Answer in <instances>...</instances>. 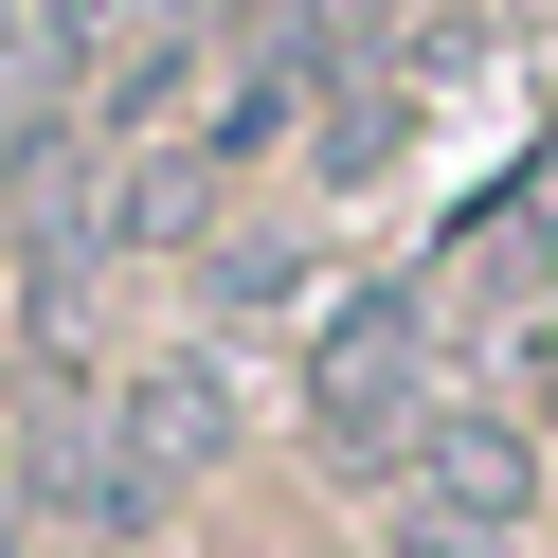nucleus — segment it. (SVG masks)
Returning <instances> with one entry per match:
<instances>
[{"label": "nucleus", "instance_id": "obj_6", "mask_svg": "<svg viewBox=\"0 0 558 558\" xmlns=\"http://www.w3.org/2000/svg\"><path fill=\"white\" fill-rule=\"evenodd\" d=\"M37 541V450H19V397H0V558Z\"/></svg>", "mask_w": 558, "mask_h": 558}, {"label": "nucleus", "instance_id": "obj_5", "mask_svg": "<svg viewBox=\"0 0 558 558\" xmlns=\"http://www.w3.org/2000/svg\"><path fill=\"white\" fill-rule=\"evenodd\" d=\"M181 270H198V325H217V342H234V325H270V306H306V234H234V217H217Z\"/></svg>", "mask_w": 558, "mask_h": 558}, {"label": "nucleus", "instance_id": "obj_4", "mask_svg": "<svg viewBox=\"0 0 558 558\" xmlns=\"http://www.w3.org/2000/svg\"><path fill=\"white\" fill-rule=\"evenodd\" d=\"M414 109H433V90H414V73H342L325 109H306V181H325V198H361V181H397V145H414Z\"/></svg>", "mask_w": 558, "mask_h": 558}, {"label": "nucleus", "instance_id": "obj_3", "mask_svg": "<svg viewBox=\"0 0 558 558\" xmlns=\"http://www.w3.org/2000/svg\"><path fill=\"white\" fill-rule=\"evenodd\" d=\"M378 522H397V558H522V522H541V433H522L505 397H433L414 450L378 469Z\"/></svg>", "mask_w": 558, "mask_h": 558}, {"label": "nucleus", "instance_id": "obj_1", "mask_svg": "<svg viewBox=\"0 0 558 558\" xmlns=\"http://www.w3.org/2000/svg\"><path fill=\"white\" fill-rule=\"evenodd\" d=\"M234 414H253V378H234V342L198 325V342H162V361H126V378H109V414L73 433V469H54L37 505L73 522V541H145V522L234 450Z\"/></svg>", "mask_w": 558, "mask_h": 558}, {"label": "nucleus", "instance_id": "obj_2", "mask_svg": "<svg viewBox=\"0 0 558 558\" xmlns=\"http://www.w3.org/2000/svg\"><path fill=\"white\" fill-rule=\"evenodd\" d=\"M433 397H450V289L433 270H378V289H342L325 325H306V433H325L361 486L414 450Z\"/></svg>", "mask_w": 558, "mask_h": 558}]
</instances>
